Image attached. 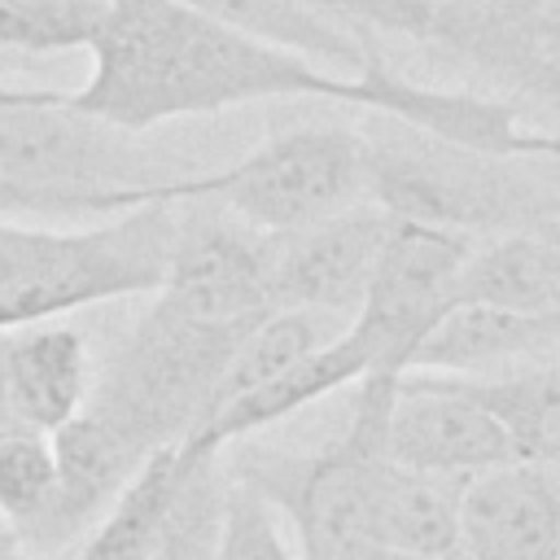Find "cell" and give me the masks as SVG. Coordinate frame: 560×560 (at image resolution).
I'll list each match as a JSON object with an SVG mask.
<instances>
[{
    "mask_svg": "<svg viewBox=\"0 0 560 560\" xmlns=\"http://www.w3.org/2000/svg\"><path fill=\"white\" fill-rule=\"evenodd\" d=\"M9 538H13V534H9V525H4V521H0V547H4V542H9Z\"/></svg>",
    "mask_w": 560,
    "mask_h": 560,
    "instance_id": "29",
    "label": "cell"
},
{
    "mask_svg": "<svg viewBox=\"0 0 560 560\" xmlns=\"http://www.w3.org/2000/svg\"><path fill=\"white\" fill-rule=\"evenodd\" d=\"M472 249V236L389 219L368 293L346 319L350 341L359 346L368 376H402L420 341L455 306L459 271Z\"/></svg>",
    "mask_w": 560,
    "mask_h": 560,
    "instance_id": "7",
    "label": "cell"
},
{
    "mask_svg": "<svg viewBox=\"0 0 560 560\" xmlns=\"http://www.w3.org/2000/svg\"><path fill=\"white\" fill-rule=\"evenodd\" d=\"M171 241V201L131 206L88 228H31L0 219V332L114 298L158 293Z\"/></svg>",
    "mask_w": 560,
    "mask_h": 560,
    "instance_id": "3",
    "label": "cell"
},
{
    "mask_svg": "<svg viewBox=\"0 0 560 560\" xmlns=\"http://www.w3.org/2000/svg\"><path fill=\"white\" fill-rule=\"evenodd\" d=\"M52 433L44 429H13L0 438V521L22 529L52 494Z\"/></svg>",
    "mask_w": 560,
    "mask_h": 560,
    "instance_id": "22",
    "label": "cell"
},
{
    "mask_svg": "<svg viewBox=\"0 0 560 560\" xmlns=\"http://www.w3.org/2000/svg\"><path fill=\"white\" fill-rule=\"evenodd\" d=\"M542 228V236L551 241V249H556V258H560V214L556 219H547V223H538Z\"/></svg>",
    "mask_w": 560,
    "mask_h": 560,
    "instance_id": "26",
    "label": "cell"
},
{
    "mask_svg": "<svg viewBox=\"0 0 560 560\" xmlns=\"http://www.w3.org/2000/svg\"><path fill=\"white\" fill-rule=\"evenodd\" d=\"M411 560H464V556H459V547H455V551H442V556H411Z\"/></svg>",
    "mask_w": 560,
    "mask_h": 560,
    "instance_id": "28",
    "label": "cell"
},
{
    "mask_svg": "<svg viewBox=\"0 0 560 560\" xmlns=\"http://www.w3.org/2000/svg\"><path fill=\"white\" fill-rule=\"evenodd\" d=\"M363 376H368V363H363L359 346L350 341V332H346V324H341L337 337H328L324 346H315V350H311L306 359H298L289 372H280V376H271L267 385H258V389H249V394L223 402V407L201 424V433H197L192 442H184V446L228 451L232 442H245L249 433H258V429H267V424H280V420H289L293 411L319 402L324 394H332V389H341V385H359Z\"/></svg>",
    "mask_w": 560,
    "mask_h": 560,
    "instance_id": "15",
    "label": "cell"
},
{
    "mask_svg": "<svg viewBox=\"0 0 560 560\" xmlns=\"http://www.w3.org/2000/svg\"><path fill=\"white\" fill-rule=\"evenodd\" d=\"M368 140V197L389 219L446 228L459 236H499L560 214V158H499L455 149L407 131Z\"/></svg>",
    "mask_w": 560,
    "mask_h": 560,
    "instance_id": "4",
    "label": "cell"
},
{
    "mask_svg": "<svg viewBox=\"0 0 560 560\" xmlns=\"http://www.w3.org/2000/svg\"><path fill=\"white\" fill-rule=\"evenodd\" d=\"M0 560H39V556H26V551H22V547H18L13 538H9V542L0 547Z\"/></svg>",
    "mask_w": 560,
    "mask_h": 560,
    "instance_id": "27",
    "label": "cell"
},
{
    "mask_svg": "<svg viewBox=\"0 0 560 560\" xmlns=\"http://www.w3.org/2000/svg\"><path fill=\"white\" fill-rule=\"evenodd\" d=\"M455 302L560 324V258L542 236V228L472 241L459 271Z\"/></svg>",
    "mask_w": 560,
    "mask_h": 560,
    "instance_id": "17",
    "label": "cell"
},
{
    "mask_svg": "<svg viewBox=\"0 0 560 560\" xmlns=\"http://www.w3.org/2000/svg\"><path fill=\"white\" fill-rule=\"evenodd\" d=\"M241 35L302 52L337 74H363L385 48L368 0H179Z\"/></svg>",
    "mask_w": 560,
    "mask_h": 560,
    "instance_id": "12",
    "label": "cell"
},
{
    "mask_svg": "<svg viewBox=\"0 0 560 560\" xmlns=\"http://www.w3.org/2000/svg\"><path fill=\"white\" fill-rule=\"evenodd\" d=\"M179 175L136 136L70 109L61 92L0 83V184L26 214L109 219L158 201Z\"/></svg>",
    "mask_w": 560,
    "mask_h": 560,
    "instance_id": "2",
    "label": "cell"
},
{
    "mask_svg": "<svg viewBox=\"0 0 560 560\" xmlns=\"http://www.w3.org/2000/svg\"><path fill=\"white\" fill-rule=\"evenodd\" d=\"M249 328L201 324L153 298L109 354L101 381H92L83 407L118 429L144 459L184 446L206 424L219 376Z\"/></svg>",
    "mask_w": 560,
    "mask_h": 560,
    "instance_id": "5",
    "label": "cell"
},
{
    "mask_svg": "<svg viewBox=\"0 0 560 560\" xmlns=\"http://www.w3.org/2000/svg\"><path fill=\"white\" fill-rule=\"evenodd\" d=\"M464 560H556L560 556V468L508 459L459 490Z\"/></svg>",
    "mask_w": 560,
    "mask_h": 560,
    "instance_id": "11",
    "label": "cell"
},
{
    "mask_svg": "<svg viewBox=\"0 0 560 560\" xmlns=\"http://www.w3.org/2000/svg\"><path fill=\"white\" fill-rule=\"evenodd\" d=\"M158 201H210L267 236H284L372 201L368 140L346 127L276 131L219 171H184L162 184Z\"/></svg>",
    "mask_w": 560,
    "mask_h": 560,
    "instance_id": "6",
    "label": "cell"
},
{
    "mask_svg": "<svg viewBox=\"0 0 560 560\" xmlns=\"http://www.w3.org/2000/svg\"><path fill=\"white\" fill-rule=\"evenodd\" d=\"M92 70L61 101L127 136L175 118H206L271 101H332L368 109V79L241 35L179 0H109Z\"/></svg>",
    "mask_w": 560,
    "mask_h": 560,
    "instance_id": "1",
    "label": "cell"
},
{
    "mask_svg": "<svg viewBox=\"0 0 560 560\" xmlns=\"http://www.w3.org/2000/svg\"><path fill=\"white\" fill-rule=\"evenodd\" d=\"M337 332H341V324H332V319H324V315H306V311H271V315H262V319L236 341V350H232V359H228V368H223V376H219L210 416H214L223 402H232V398H241V394L267 385L271 376L289 372L298 359H306L315 346H324V341L337 337ZM210 416H206V420H210ZM197 433H201V429H197Z\"/></svg>",
    "mask_w": 560,
    "mask_h": 560,
    "instance_id": "20",
    "label": "cell"
},
{
    "mask_svg": "<svg viewBox=\"0 0 560 560\" xmlns=\"http://www.w3.org/2000/svg\"><path fill=\"white\" fill-rule=\"evenodd\" d=\"M556 560H560V556H556Z\"/></svg>",
    "mask_w": 560,
    "mask_h": 560,
    "instance_id": "30",
    "label": "cell"
},
{
    "mask_svg": "<svg viewBox=\"0 0 560 560\" xmlns=\"http://www.w3.org/2000/svg\"><path fill=\"white\" fill-rule=\"evenodd\" d=\"M171 206H175V241H171L166 276L153 298L188 319L223 324V328H249L262 315H271V293H267L271 236L210 201H171Z\"/></svg>",
    "mask_w": 560,
    "mask_h": 560,
    "instance_id": "8",
    "label": "cell"
},
{
    "mask_svg": "<svg viewBox=\"0 0 560 560\" xmlns=\"http://www.w3.org/2000/svg\"><path fill=\"white\" fill-rule=\"evenodd\" d=\"M219 560H298L293 542L284 538V525L267 499H258L249 486L228 477V508H223V538Z\"/></svg>",
    "mask_w": 560,
    "mask_h": 560,
    "instance_id": "23",
    "label": "cell"
},
{
    "mask_svg": "<svg viewBox=\"0 0 560 560\" xmlns=\"http://www.w3.org/2000/svg\"><path fill=\"white\" fill-rule=\"evenodd\" d=\"M13 429H26V420H22V411L13 402V389H9V359H4V332H0V438H9Z\"/></svg>",
    "mask_w": 560,
    "mask_h": 560,
    "instance_id": "25",
    "label": "cell"
},
{
    "mask_svg": "<svg viewBox=\"0 0 560 560\" xmlns=\"http://www.w3.org/2000/svg\"><path fill=\"white\" fill-rule=\"evenodd\" d=\"M105 9L109 0H0V48L35 57L88 48Z\"/></svg>",
    "mask_w": 560,
    "mask_h": 560,
    "instance_id": "21",
    "label": "cell"
},
{
    "mask_svg": "<svg viewBox=\"0 0 560 560\" xmlns=\"http://www.w3.org/2000/svg\"><path fill=\"white\" fill-rule=\"evenodd\" d=\"M459 490L464 481L416 472L385 451L368 468V534L385 560L442 556L459 547Z\"/></svg>",
    "mask_w": 560,
    "mask_h": 560,
    "instance_id": "13",
    "label": "cell"
},
{
    "mask_svg": "<svg viewBox=\"0 0 560 560\" xmlns=\"http://www.w3.org/2000/svg\"><path fill=\"white\" fill-rule=\"evenodd\" d=\"M508 429L516 459L560 468V359H538L503 376H459Z\"/></svg>",
    "mask_w": 560,
    "mask_h": 560,
    "instance_id": "18",
    "label": "cell"
},
{
    "mask_svg": "<svg viewBox=\"0 0 560 560\" xmlns=\"http://www.w3.org/2000/svg\"><path fill=\"white\" fill-rule=\"evenodd\" d=\"M4 359H9V389L26 424L57 433L66 420L83 411L92 394V359L79 328L61 319L9 328Z\"/></svg>",
    "mask_w": 560,
    "mask_h": 560,
    "instance_id": "14",
    "label": "cell"
},
{
    "mask_svg": "<svg viewBox=\"0 0 560 560\" xmlns=\"http://www.w3.org/2000/svg\"><path fill=\"white\" fill-rule=\"evenodd\" d=\"M368 4H372V18H376V31H394V35H407L416 44L424 39L433 0H368Z\"/></svg>",
    "mask_w": 560,
    "mask_h": 560,
    "instance_id": "24",
    "label": "cell"
},
{
    "mask_svg": "<svg viewBox=\"0 0 560 560\" xmlns=\"http://www.w3.org/2000/svg\"><path fill=\"white\" fill-rule=\"evenodd\" d=\"M385 455L402 468L468 481L516 459L499 416L468 394L459 376L402 372L385 416Z\"/></svg>",
    "mask_w": 560,
    "mask_h": 560,
    "instance_id": "9",
    "label": "cell"
},
{
    "mask_svg": "<svg viewBox=\"0 0 560 560\" xmlns=\"http://www.w3.org/2000/svg\"><path fill=\"white\" fill-rule=\"evenodd\" d=\"M551 350H560V324L556 319H529V315H508V311L455 302L438 319V328L420 341L411 372L490 376L494 368L547 359Z\"/></svg>",
    "mask_w": 560,
    "mask_h": 560,
    "instance_id": "16",
    "label": "cell"
},
{
    "mask_svg": "<svg viewBox=\"0 0 560 560\" xmlns=\"http://www.w3.org/2000/svg\"><path fill=\"white\" fill-rule=\"evenodd\" d=\"M223 508H228L223 451L179 446V486L149 560H219Z\"/></svg>",
    "mask_w": 560,
    "mask_h": 560,
    "instance_id": "19",
    "label": "cell"
},
{
    "mask_svg": "<svg viewBox=\"0 0 560 560\" xmlns=\"http://www.w3.org/2000/svg\"><path fill=\"white\" fill-rule=\"evenodd\" d=\"M385 228L389 214L363 201L332 219L271 236V262H267L271 311H306L324 319L341 315L346 324L368 293Z\"/></svg>",
    "mask_w": 560,
    "mask_h": 560,
    "instance_id": "10",
    "label": "cell"
}]
</instances>
